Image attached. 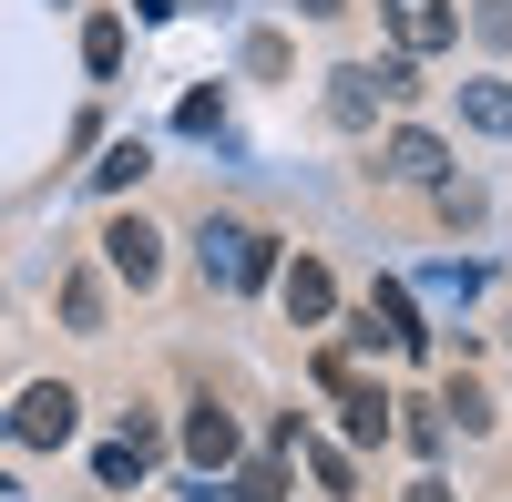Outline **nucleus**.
Returning a JSON list of instances; mask_svg holds the SVG:
<instances>
[{
    "mask_svg": "<svg viewBox=\"0 0 512 502\" xmlns=\"http://www.w3.org/2000/svg\"><path fill=\"white\" fill-rule=\"evenodd\" d=\"M195 257H205V287L246 298V287H267V277H277V236H256V226H236V216H205Z\"/></svg>",
    "mask_w": 512,
    "mask_h": 502,
    "instance_id": "f257e3e1",
    "label": "nucleus"
},
{
    "mask_svg": "<svg viewBox=\"0 0 512 502\" xmlns=\"http://www.w3.org/2000/svg\"><path fill=\"white\" fill-rule=\"evenodd\" d=\"M72 421H82V400H72V380H31L11 410H0V431H11L21 451H62L72 441Z\"/></svg>",
    "mask_w": 512,
    "mask_h": 502,
    "instance_id": "f03ea898",
    "label": "nucleus"
},
{
    "mask_svg": "<svg viewBox=\"0 0 512 502\" xmlns=\"http://www.w3.org/2000/svg\"><path fill=\"white\" fill-rule=\"evenodd\" d=\"M349 339H359V349H400V359H420V349H431V328H420V308H410V287H400V277H379Z\"/></svg>",
    "mask_w": 512,
    "mask_h": 502,
    "instance_id": "7ed1b4c3",
    "label": "nucleus"
},
{
    "mask_svg": "<svg viewBox=\"0 0 512 502\" xmlns=\"http://www.w3.org/2000/svg\"><path fill=\"white\" fill-rule=\"evenodd\" d=\"M379 11H390V41H400L410 62H431V52L461 41V11H451V0H379Z\"/></svg>",
    "mask_w": 512,
    "mask_h": 502,
    "instance_id": "20e7f679",
    "label": "nucleus"
},
{
    "mask_svg": "<svg viewBox=\"0 0 512 502\" xmlns=\"http://www.w3.org/2000/svg\"><path fill=\"white\" fill-rule=\"evenodd\" d=\"M103 267H113L123 287H154V277H164V236H154L144 216H113V226H103Z\"/></svg>",
    "mask_w": 512,
    "mask_h": 502,
    "instance_id": "39448f33",
    "label": "nucleus"
},
{
    "mask_svg": "<svg viewBox=\"0 0 512 502\" xmlns=\"http://www.w3.org/2000/svg\"><path fill=\"white\" fill-rule=\"evenodd\" d=\"M185 462L195 472H236V410H216V400L185 410Z\"/></svg>",
    "mask_w": 512,
    "mask_h": 502,
    "instance_id": "423d86ee",
    "label": "nucleus"
},
{
    "mask_svg": "<svg viewBox=\"0 0 512 502\" xmlns=\"http://www.w3.org/2000/svg\"><path fill=\"white\" fill-rule=\"evenodd\" d=\"M379 175H390V185H441V175H451V154H441V134H420V123H410V134L379 144Z\"/></svg>",
    "mask_w": 512,
    "mask_h": 502,
    "instance_id": "0eeeda50",
    "label": "nucleus"
},
{
    "mask_svg": "<svg viewBox=\"0 0 512 502\" xmlns=\"http://www.w3.org/2000/svg\"><path fill=\"white\" fill-rule=\"evenodd\" d=\"M277 298H287V318H297V328H318V318L338 308V277H328L318 257H297V267H277Z\"/></svg>",
    "mask_w": 512,
    "mask_h": 502,
    "instance_id": "6e6552de",
    "label": "nucleus"
},
{
    "mask_svg": "<svg viewBox=\"0 0 512 502\" xmlns=\"http://www.w3.org/2000/svg\"><path fill=\"white\" fill-rule=\"evenodd\" d=\"M144 462H154V421H134V410H123V431H113V441L93 451V472H103V482L123 492V482H144Z\"/></svg>",
    "mask_w": 512,
    "mask_h": 502,
    "instance_id": "1a4fd4ad",
    "label": "nucleus"
},
{
    "mask_svg": "<svg viewBox=\"0 0 512 502\" xmlns=\"http://www.w3.org/2000/svg\"><path fill=\"white\" fill-rule=\"evenodd\" d=\"M379 103H390V93H379V62H349V72H328V123H369Z\"/></svg>",
    "mask_w": 512,
    "mask_h": 502,
    "instance_id": "9d476101",
    "label": "nucleus"
},
{
    "mask_svg": "<svg viewBox=\"0 0 512 502\" xmlns=\"http://www.w3.org/2000/svg\"><path fill=\"white\" fill-rule=\"evenodd\" d=\"M338 421H349V441H390V390L349 380V390H338Z\"/></svg>",
    "mask_w": 512,
    "mask_h": 502,
    "instance_id": "9b49d317",
    "label": "nucleus"
},
{
    "mask_svg": "<svg viewBox=\"0 0 512 502\" xmlns=\"http://www.w3.org/2000/svg\"><path fill=\"white\" fill-rule=\"evenodd\" d=\"M287 462H308V472H318V492H338V502L359 492V462H349L338 441H308V431H297V451H287Z\"/></svg>",
    "mask_w": 512,
    "mask_h": 502,
    "instance_id": "f8f14e48",
    "label": "nucleus"
},
{
    "mask_svg": "<svg viewBox=\"0 0 512 502\" xmlns=\"http://www.w3.org/2000/svg\"><path fill=\"white\" fill-rule=\"evenodd\" d=\"M461 123L472 134H512V82H461Z\"/></svg>",
    "mask_w": 512,
    "mask_h": 502,
    "instance_id": "ddd939ff",
    "label": "nucleus"
},
{
    "mask_svg": "<svg viewBox=\"0 0 512 502\" xmlns=\"http://www.w3.org/2000/svg\"><path fill=\"white\" fill-rule=\"evenodd\" d=\"M226 502H287V451H267V462H246L226 482Z\"/></svg>",
    "mask_w": 512,
    "mask_h": 502,
    "instance_id": "4468645a",
    "label": "nucleus"
},
{
    "mask_svg": "<svg viewBox=\"0 0 512 502\" xmlns=\"http://www.w3.org/2000/svg\"><path fill=\"white\" fill-rule=\"evenodd\" d=\"M62 318L82 328V339L103 328V277H93V267H72V277H62Z\"/></svg>",
    "mask_w": 512,
    "mask_h": 502,
    "instance_id": "2eb2a0df",
    "label": "nucleus"
},
{
    "mask_svg": "<svg viewBox=\"0 0 512 502\" xmlns=\"http://www.w3.org/2000/svg\"><path fill=\"white\" fill-rule=\"evenodd\" d=\"M82 72H103V82L123 72V21H113V11H103L93 31H82Z\"/></svg>",
    "mask_w": 512,
    "mask_h": 502,
    "instance_id": "dca6fc26",
    "label": "nucleus"
},
{
    "mask_svg": "<svg viewBox=\"0 0 512 502\" xmlns=\"http://www.w3.org/2000/svg\"><path fill=\"white\" fill-rule=\"evenodd\" d=\"M441 421H451V431H492V400H482L472 380H451V390H441Z\"/></svg>",
    "mask_w": 512,
    "mask_h": 502,
    "instance_id": "f3484780",
    "label": "nucleus"
},
{
    "mask_svg": "<svg viewBox=\"0 0 512 502\" xmlns=\"http://www.w3.org/2000/svg\"><path fill=\"white\" fill-rule=\"evenodd\" d=\"M144 164H154L144 144H113V154L93 164V185H103V195H123V185H144Z\"/></svg>",
    "mask_w": 512,
    "mask_h": 502,
    "instance_id": "a211bd4d",
    "label": "nucleus"
},
{
    "mask_svg": "<svg viewBox=\"0 0 512 502\" xmlns=\"http://www.w3.org/2000/svg\"><path fill=\"white\" fill-rule=\"evenodd\" d=\"M400 410H410V421H390V431H410V451H441L451 441V421H441L431 400H400Z\"/></svg>",
    "mask_w": 512,
    "mask_h": 502,
    "instance_id": "6ab92c4d",
    "label": "nucleus"
},
{
    "mask_svg": "<svg viewBox=\"0 0 512 502\" xmlns=\"http://www.w3.org/2000/svg\"><path fill=\"white\" fill-rule=\"evenodd\" d=\"M175 123H185V134H216V123H226V93H185Z\"/></svg>",
    "mask_w": 512,
    "mask_h": 502,
    "instance_id": "aec40b11",
    "label": "nucleus"
},
{
    "mask_svg": "<svg viewBox=\"0 0 512 502\" xmlns=\"http://www.w3.org/2000/svg\"><path fill=\"white\" fill-rule=\"evenodd\" d=\"M297 11H308V21H338V11H349V0H297Z\"/></svg>",
    "mask_w": 512,
    "mask_h": 502,
    "instance_id": "412c9836",
    "label": "nucleus"
},
{
    "mask_svg": "<svg viewBox=\"0 0 512 502\" xmlns=\"http://www.w3.org/2000/svg\"><path fill=\"white\" fill-rule=\"evenodd\" d=\"M400 502H451V492H441V482H410V492H400Z\"/></svg>",
    "mask_w": 512,
    "mask_h": 502,
    "instance_id": "4be33fe9",
    "label": "nucleus"
}]
</instances>
